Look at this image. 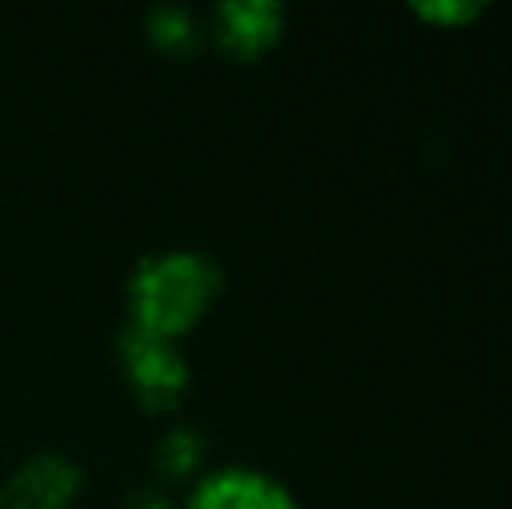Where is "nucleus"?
Masks as SVG:
<instances>
[{"instance_id": "f257e3e1", "label": "nucleus", "mask_w": 512, "mask_h": 509, "mask_svg": "<svg viewBox=\"0 0 512 509\" xmlns=\"http://www.w3.org/2000/svg\"><path fill=\"white\" fill-rule=\"evenodd\" d=\"M220 293V269L199 252H157L140 258L129 276L133 325L168 335L192 328Z\"/></svg>"}, {"instance_id": "f03ea898", "label": "nucleus", "mask_w": 512, "mask_h": 509, "mask_svg": "<svg viewBox=\"0 0 512 509\" xmlns=\"http://www.w3.org/2000/svg\"><path fill=\"white\" fill-rule=\"evenodd\" d=\"M119 356L129 387L147 408H171L182 401L189 387V363L175 339L129 321L126 332L119 335Z\"/></svg>"}, {"instance_id": "7ed1b4c3", "label": "nucleus", "mask_w": 512, "mask_h": 509, "mask_svg": "<svg viewBox=\"0 0 512 509\" xmlns=\"http://www.w3.org/2000/svg\"><path fill=\"white\" fill-rule=\"evenodd\" d=\"M84 485V471L77 461L56 450L32 454L7 485V499L18 509H63L74 503Z\"/></svg>"}, {"instance_id": "20e7f679", "label": "nucleus", "mask_w": 512, "mask_h": 509, "mask_svg": "<svg viewBox=\"0 0 512 509\" xmlns=\"http://www.w3.org/2000/svg\"><path fill=\"white\" fill-rule=\"evenodd\" d=\"M189 509H297V503L276 478L262 471L223 468L199 482Z\"/></svg>"}, {"instance_id": "39448f33", "label": "nucleus", "mask_w": 512, "mask_h": 509, "mask_svg": "<svg viewBox=\"0 0 512 509\" xmlns=\"http://www.w3.org/2000/svg\"><path fill=\"white\" fill-rule=\"evenodd\" d=\"M213 28L220 46L234 56H258L283 32V7L276 0H223Z\"/></svg>"}, {"instance_id": "423d86ee", "label": "nucleus", "mask_w": 512, "mask_h": 509, "mask_svg": "<svg viewBox=\"0 0 512 509\" xmlns=\"http://www.w3.org/2000/svg\"><path fill=\"white\" fill-rule=\"evenodd\" d=\"M147 32L168 53H192L203 42V25L185 4H154L147 11Z\"/></svg>"}, {"instance_id": "0eeeda50", "label": "nucleus", "mask_w": 512, "mask_h": 509, "mask_svg": "<svg viewBox=\"0 0 512 509\" xmlns=\"http://www.w3.org/2000/svg\"><path fill=\"white\" fill-rule=\"evenodd\" d=\"M203 450H206V443L196 429L175 426L161 443H157V468H161L164 475H175V478L192 475V471L199 468V461H203Z\"/></svg>"}, {"instance_id": "6e6552de", "label": "nucleus", "mask_w": 512, "mask_h": 509, "mask_svg": "<svg viewBox=\"0 0 512 509\" xmlns=\"http://www.w3.org/2000/svg\"><path fill=\"white\" fill-rule=\"evenodd\" d=\"M422 18L436 21V25H467L474 14H481L478 4H460V0H443V4H418L415 7Z\"/></svg>"}, {"instance_id": "1a4fd4ad", "label": "nucleus", "mask_w": 512, "mask_h": 509, "mask_svg": "<svg viewBox=\"0 0 512 509\" xmlns=\"http://www.w3.org/2000/svg\"><path fill=\"white\" fill-rule=\"evenodd\" d=\"M126 509H175V506H171L168 499L161 496V492H154V489H140V492H133V496H129Z\"/></svg>"}, {"instance_id": "9d476101", "label": "nucleus", "mask_w": 512, "mask_h": 509, "mask_svg": "<svg viewBox=\"0 0 512 509\" xmlns=\"http://www.w3.org/2000/svg\"><path fill=\"white\" fill-rule=\"evenodd\" d=\"M0 509H7V503H4V496H0Z\"/></svg>"}]
</instances>
